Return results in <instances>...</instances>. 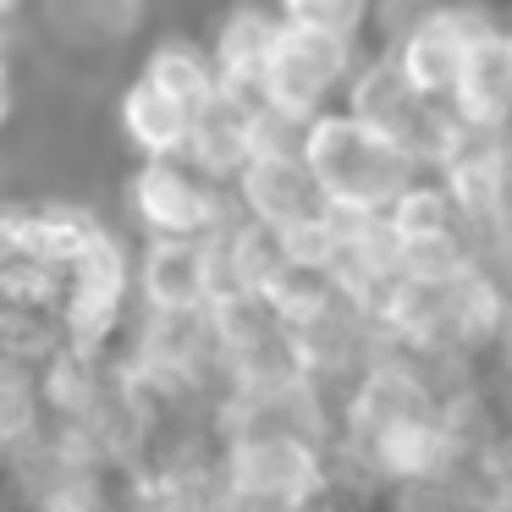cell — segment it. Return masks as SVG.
<instances>
[{"label": "cell", "instance_id": "obj_1", "mask_svg": "<svg viewBox=\"0 0 512 512\" xmlns=\"http://www.w3.org/2000/svg\"><path fill=\"white\" fill-rule=\"evenodd\" d=\"M303 160L342 215H391L419 182V160L353 111H320L303 133Z\"/></svg>", "mask_w": 512, "mask_h": 512}, {"label": "cell", "instance_id": "obj_2", "mask_svg": "<svg viewBox=\"0 0 512 512\" xmlns=\"http://www.w3.org/2000/svg\"><path fill=\"white\" fill-rule=\"evenodd\" d=\"M358 72L353 56V34H336V28H314V23H292L281 28V45L265 67V105L292 122L309 127L320 111H331L336 94H347Z\"/></svg>", "mask_w": 512, "mask_h": 512}, {"label": "cell", "instance_id": "obj_3", "mask_svg": "<svg viewBox=\"0 0 512 512\" xmlns=\"http://www.w3.org/2000/svg\"><path fill=\"white\" fill-rule=\"evenodd\" d=\"M133 210L149 237H215L226 221V193L188 155H171L133 171Z\"/></svg>", "mask_w": 512, "mask_h": 512}, {"label": "cell", "instance_id": "obj_4", "mask_svg": "<svg viewBox=\"0 0 512 512\" xmlns=\"http://www.w3.org/2000/svg\"><path fill=\"white\" fill-rule=\"evenodd\" d=\"M237 204H243L248 221L270 226L276 237L314 232V226L342 215L325 199V188L309 171L303 149H259V155L248 160V171L237 177Z\"/></svg>", "mask_w": 512, "mask_h": 512}, {"label": "cell", "instance_id": "obj_5", "mask_svg": "<svg viewBox=\"0 0 512 512\" xmlns=\"http://www.w3.org/2000/svg\"><path fill=\"white\" fill-rule=\"evenodd\" d=\"M490 34H501V23L479 6V0H452V6H441L402 50H391V56L402 61V72L413 78L419 94L452 100L457 83H463L468 56H474V45H485Z\"/></svg>", "mask_w": 512, "mask_h": 512}, {"label": "cell", "instance_id": "obj_6", "mask_svg": "<svg viewBox=\"0 0 512 512\" xmlns=\"http://www.w3.org/2000/svg\"><path fill=\"white\" fill-rule=\"evenodd\" d=\"M221 248L215 237H155L138 265V292L155 314H193L221 298Z\"/></svg>", "mask_w": 512, "mask_h": 512}, {"label": "cell", "instance_id": "obj_7", "mask_svg": "<svg viewBox=\"0 0 512 512\" xmlns=\"http://www.w3.org/2000/svg\"><path fill=\"white\" fill-rule=\"evenodd\" d=\"M259 127H265V94L221 83V89L199 105L188 160L199 171H210L215 182H237L248 171V160L259 155Z\"/></svg>", "mask_w": 512, "mask_h": 512}, {"label": "cell", "instance_id": "obj_8", "mask_svg": "<svg viewBox=\"0 0 512 512\" xmlns=\"http://www.w3.org/2000/svg\"><path fill=\"white\" fill-rule=\"evenodd\" d=\"M127 298V254L116 237L94 232V243L67 265V336L78 347H100L122 325Z\"/></svg>", "mask_w": 512, "mask_h": 512}, {"label": "cell", "instance_id": "obj_9", "mask_svg": "<svg viewBox=\"0 0 512 512\" xmlns=\"http://www.w3.org/2000/svg\"><path fill=\"white\" fill-rule=\"evenodd\" d=\"M232 485L309 501L314 485H320V457H314V446L303 435H287V430L243 435L232 446Z\"/></svg>", "mask_w": 512, "mask_h": 512}, {"label": "cell", "instance_id": "obj_10", "mask_svg": "<svg viewBox=\"0 0 512 512\" xmlns=\"http://www.w3.org/2000/svg\"><path fill=\"white\" fill-rule=\"evenodd\" d=\"M281 28H287V12H281V6H259V0L232 6V12L221 17V28H215V45H210L215 67H221V83L259 89L270 56H276V45H281Z\"/></svg>", "mask_w": 512, "mask_h": 512}, {"label": "cell", "instance_id": "obj_11", "mask_svg": "<svg viewBox=\"0 0 512 512\" xmlns=\"http://www.w3.org/2000/svg\"><path fill=\"white\" fill-rule=\"evenodd\" d=\"M193 122H199V105H188L182 94H171L166 83L144 78V72H138L133 89L122 94V133L144 149V160L188 155Z\"/></svg>", "mask_w": 512, "mask_h": 512}, {"label": "cell", "instance_id": "obj_12", "mask_svg": "<svg viewBox=\"0 0 512 512\" xmlns=\"http://www.w3.org/2000/svg\"><path fill=\"white\" fill-rule=\"evenodd\" d=\"M452 105L468 127H479V133H501V127L512 122V28H501L485 45H474Z\"/></svg>", "mask_w": 512, "mask_h": 512}, {"label": "cell", "instance_id": "obj_13", "mask_svg": "<svg viewBox=\"0 0 512 512\" xmlns=\"http://www.w3.org/2000/svg\"><path fill=\"white\" fill-rule=\"evenodd\" d=\"M457 215H463V204H457L452 188L413 182L397 199V210L386 215V226H391V237H397V248H424V243H452Z\"/></svg>", "mask_w": 512, "mask_h": 512}, {"label": "cell", "instance_id": "obj_14", "mask_svg": "<svg viewBox=\"0 0 512 512\" xmlns=\"http://www.w3.org/2000/svg\"><path fill=\"white\" fill-rule=\"evenodd\" d=\"M144 78L166 83L171 94H182L188 105H204L221 89V67H215V50H199L188 39H166L155 45V56L144 61Z\"/></svg>", "mask_w": 512, "mask_h": 512}, {"label": "cell", "instance_id": "obj_15", "mask_svg": "<svg viewBox=\"0 0 512 512\" xmlns=\"http://www.w3.org/2000/svg\"><path fill=\"white\" fill-rule=\"evenodd\" d=\"M292 23H314V28H336V34H353L364 28V17L375 12V0H276Z\"/></svg>", "mask_w": 512, "mask_h": 512}, {"label": "cell", "instance_id": "obj_16", "mask_svg": "<svg viewBox=\"0 0 512 512\" xmlns=\"http://www.w3.org/2000/svg\"><path fill=\"white\" fill-rule=\"evenodd\" d=\"M441 6H446V0H375V12H369V17H375L386 50H402L435 12H441Z\"/></svg>", "mask_w": 512, "mask_h": 512}, {"label": "cell", "instance_id": "obj_17", "mask_svg": "<svg viewBox=\"0 0 512 512\" xmlns=\"http://www.w3.org/2000/svg\"><path fill=\"white\" fill-rule=\"evenodd\" d=\"M221 512H303V501L270 496V490H248V485H232V490H226V507H221Z\"/></svg>", "mask_w": 512, "mask_h": 512}, {"label": "cell", "instance_id": "obj_18", "mask_svg": "<svg viewBox=\"0 0 512 512\" xmlns=\"http://www.w3.org/2000/svg\"><path fill=\"white\" fill-rule=\"evenodd\" d=\"M6 6H17V0H6Z\"/></svg>", "mask_w": 512, "mask_h": 512}]
</instances>
